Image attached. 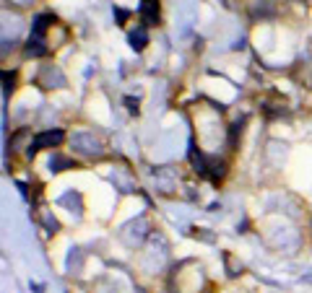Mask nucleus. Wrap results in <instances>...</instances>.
Segmentation results:
<instances>
[{"label": "nucleus", "instance_id": "f257e3e1", "mask_svg": "<svg viewBox=\"0 0 312 293\" xmlns=\"http://www.w3.org/2000/svg\"><path fill=\"white\" fill-rule=\"evenodd\" d=\"M63 143V130H47V132H39L34 138V148L31 150H39V148H52V146H60Z\"/></svg>", "mask_w": 312, "mask_h": 293}, {"label": "nucleus", "instance_id": "f03ea898", "mask_svg": "<svg viewBox=\"0 0 312 293\" xmlns=\"http://www.w3.org/2000/svg\"><path fill=\"white\" fill-rule=\"evenodd\" d=\"M50 23H55V19H52L50 13H45V16H37V21H34V34H45Z\"/></svg>", "mask_w": 312, "mask_h": 293}, {"label": "nucleus", "instance_id": "7ed1b4c3", "mask_svg": "<svg viewBox=\"0 0 312 293\" xmlns=\"http://www.w3.org/2000/svg\"><path fill=\"white\" fill-rule=\"evenodd\" d=\"M47 49L42 47V42L34 39V42H29V47H26V55H45Z\"/></svg>", "mask_w": 312, "mask_h": 293}, {"label": "nucleus", "instance_id": "20e7f679", "mask_svg": "<svg viewBox=\"0 0 312 293\" xmlns=\"http://www.w3.org/2000/svg\"><path fill=\"white\" fill-rule=\"evenodd\" d=\"M130 42H133L135 49H141L146 44V31H138V34H133V37H130Z\"/></svg>", "mask_w": 312, "mask_h": 293}]
</instances>
